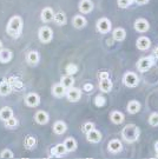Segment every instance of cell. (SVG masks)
<instances>
[{
  "label": "cell",
  "mask_w": 158,
  "mask_h": 159,
  "mask_svg": "<svg viewBox=\"0 0 158 159\" xmlns=\"http://www.w3.org/2000/svg\"><path fill=\"white\" fill-rule=\"evenodd\" d=\"M156 157H157V158H158V152H157V156H156Z\"/></svg>",
  "instance_id": "obj_45"
},
{
  "label": "cell",
  "mask_w": 158,
  "mask_h": 159,
  "mask_svg": "<svg viewBox=\"0 0 158 159\" xmlns=\"http://www.w3.org/2000/svg\"><path fill=\"white\" fill-rule=\"evenodd\" d=\"M149 124H150L151 126H158V113L157 112L150 114V117H149Z\"/></svg>",
  "instance_id": "obj_36"
},
{
  "label": "cell",
  "mask_w": 158,
  "mask_h": 159,
  "mask_svg": "<svg viewBox=\"0 0 158 159\" xmlns=\"http://www.w3.org/2000/svg\"><path fill=\"white\" fill-rule=\"evenodd\" d=\"M64 145H65V148L67 150V152H73L77 150L78 148V144H77V140L72 138V137H67L65 140H64Z\"/></svg>",
  "instance_id": "obj_26"
},
{
  "label": "cell",
  "mask_w": 158,
  "mask_h": 159,
  "mask_svg": "<svg viewBox=\"0 0 158 159\" xmlns=\"http://www.w3.org/2000/svg\"><path fill=\"white\" fill-rule=\"evenodd\" d=\"M66 98H67L68 102H77L80 100V98H81V91L77 89V87H70L67 89V91H66Z\"/></svg>",
  "instance_id": "obj_8"
},
{
  "label": "cell",
  "mask_w": 158,
  "mask_h": 159,
  "mask_svg": "<svg viewBox=\"0 0 158 159\" xmlns=\"http://www.w3.org/2000/svg\"><path fill=\"white\" fill-rule=\"evenodd\" d=\"M78 8L81 14H89L93 10V2L92 0H80Z\"/></svg>",
  "instance_id": "obj_10"
},
{
  "label": "cell",
  "mask_w": 158,
  "mask_h": 159,
  "mask_svg": "<svg viewBox=\"0 0 158 159\" xmlns=\"http://www.w3.org/2000/svg\"><path fill=\"white\" fill-rule=\"evenodd\" d=\"M5 123V127L6 129H16L18 126V119L13 116V117H11L10 119H7L6 121H4Z\"/></svg>",
  "instance_id": "obj_32"
},
{
  "label": "cell",
  "mask_w": 158,
  "mask_h": 159,
  "mask_svg": "<svg viewBox=\"0 0 158 159\" xmlns=\"http://www.w3.org/2000/svg\"><path fill=\"white\" fill-rule=\"evenodd\" d=\"M25 105L28 107H37L40 104V96L35 92H30L24 98Z\"/></svg>",
  "instance_id": "obj_4"
},
{
  "label": "cell",
  "mask_w": 158,
  "mask_h": 159,
  "mask_svg": "<svg viewBox=\"0 0 158 159\" xmlns=\"http://www.w3.org/2000/svg\"><path fill=\"white\" fill-rule=\"evenodd\" d=\"M13 108L10 106H4L0 108V120L1 121H6L7 119H10L11 117H13Z\"/></svg>",
  "instance_id": "obj_23"
},
{
  "label": "cell",
  "mask_w": 158,
  "mask_h": 159,
  "mask_svg": "<svg viewBox=\"0 0 158 159\" xmlns=\"http://www.w3.org/2000/svg\"><path fill=\"white\" fill-rule=\"evenodd\" d=\"M66 153H67V150L65 148L64 143L58 144L54 148H52V150H51V154L53 157H62V156H64V154H66Z\"/></svg>",
  "instance_id": "obj_25"
},
{
  "label": "cell",
  "mask_w": 158,
  "mask_h": 159,
  "mask_svg": "<svg viewBox=\"0 0 158 159\" xmlns=\"http://www.w3.org/2000/svg\"><path fill=\"white\" fill-rule=\"evenodd\" d=\"M4 48V45H2V43H1V40H0V51Z\"/></svg>",
  "instance_id": "obj_44"
},
{
  "label": "cell",
  "mask_w": 158,
  "mask_h": 159,
  "mask_svg": "<svg viewBox=\"0 0 158 159\" xmlns=\"http://www.w3.org/2000/svg\"><path fill=\"white\" fill-rule=\"evenodd\" d=\"M53 17H54V11L52 10V7H45V8H43V11L40 13V19L43 23L53 21Z\"/></svg>",
  "instance_id": "obj_12"
},
{
  "label": "cell",
  "mask_w": 158,
  "mask_h": 159,
  "mask_svg": "<svg viewBox=\"0 0 158 159\" xmlns=\"http://www.w3.org/2000/svg\"><path fill=\"white\" fill-rule=\"evenodd\" d=\"M111 27H112V25H111V21L107 19V18H100L96 24V29L97 31L99 32V33L102 34H106L109 33L110 31H111Z\"/></svg>",
  "instance_id": "obj_5"
},
{
  "label": "cell",
  "mask_w": 158,
  "mask_h": 159,
  "mask_svg": "<svg viewBox=\"0 0 158 159\" xmlns=\"http://www.w3.org/2000/svg\"><path fill=\"white\" fill-rule=\"evenodd\" d=\"M38 38H39L40 43L49 44L53 39V31L49 26H41L38 31Z\"/></svg>",
  "instance_id": "obj_3"
},
{
  "label": "cell",
  "mask_w": 158,
  "mask_h": 159,
  "mask_svg": "<svg viewBox=\"0 0 158 159\" xmlns=\"http://www.w3.org/2000/svg\"><path fill=\"white\" fill-rule=\"evenodd\" d=\"M93 129H95V124H93V123H90V121H89V123H85V124H83V126H81V131L84 132L85 134L89 133V132H90L91 130H93Z\"/></svg>",
  "instance_id": "obj_38"
},
{
  "label": "cell",
  "mask_w": 158,
  "mask_h": 159,
  "mask_svg": "<svg viewBox=\"0 0 158 159\" xmlns=\"http://www.w3.org/2000/svg\"><path fill=\"white\" fill-rule=\"evenodd\" d=\"M153 64H155V60H153L152 57L141 58V59L138 60V63H137V68H138V71H141V72H146V71H149L150 68L152 67Z\"/></svg>",
  "instance_id": "obj_6"
},
{
  "label": "cell",
  "mask_w": 158,
  "mask_h": 159,
  "mask_svg": "<svg viewBox=\"0 0 158 159\" xmlns=\"http://www.w3.org/2000/svg\"><path fill=\"white\" fill-rule=\"evenodd\" d=\"M113 84L112 81L110 80V78H106V79H100L99 80V90L104 93H109V92L112 90Z\"/></svg>",
  "instance_id": "obj_24"
},
{
  "label": "cell",
  "mask_w": 158,
  "mask_h": 159,
  "mask_svg": "<svg viewBox=\"0 0 158 159\" xmlns=\"http://www.w3.org/2000/svg\"><path fill=\"white\" fill-rule=\"evenodd\" d=\"M24 145H25V148H28V150H32V148H35V145H37V140H35V138L32 136H27L25 138V143H24Z\"/></svg>",
  "instance_id": "obj_31"
},
{
  "label": "cell",
  "mask_w": 158,
  "mask_h": 159,
  "mask_svg": "<svg viewBox=\"0 0 158 159\" xmlns=\"http://www.w3.org/2000/svg\"><path fill=\"white\" fill-rule=\"evenodd\" d=\"M126 110H128V112L131 114L137 113V112H139V110H141V102H138V100H130V102H128Z\"/></svg>",
  "instance_id": "obj_27"
},
{
  "label": "cell",
  "mask_w": 158,
  "mask_h": 159,
  "mask_svg": "<svg viewBox=\"0 0 158 159\" xmlns=\"http://www.w3.org/2000/svg\"><path fill=\"white\" fill-rule=\"evenodd\" d=\"M139 136H141V130L138 126L133 125V124L124 126L122 130V138L126 143H135L136 140H138Z\"/></svg>",
  "instance_id": "obj_2"
},
{
  "label": "cell",
  "mask_w": 158,
  "mask_h": 159,
  "mask_svg": "<svg viewBox=\"0 0 158 159\" xmlns=\"http://www.w3.org/2000/svg\"><path fill=\"white\" fill-rule=\"evenodd\" d=\"M86 24H87V20H86V18L84 16H81V14H77V16H74L73 19H72V25H73L76 29H83L86 26Z\"/></svg>",
  "instance_id": "obj_19"
},
{
  "label": "cell",
  "mask_w": 158,
  "mask_h": 159,
  "mask_svg": "<svg viewBox=\"0 0 158 159\" xmlns=\"http://www.w3.org/2000/svg\"><path fill=\"white\" fill-rule=\"evenodd\" d=\"M66 91L67 89L65 86H63L60 83L58 84H54L52 86V94L56 97V98H63V97L66 96Z\"/></svg>",
  "instance_id": "obj_15"
},
{
  "label": "cell",
  "mask_w": 158,
  "mask_h": 159,
  "mask_svg": "<svg viewBox=\"0 0 158 159\" xmlns=\"http://www.w3.org/2000/svg\"><path fill=\"white\" fill-rule=\"evenodd\" d=\"M23 27H24L23 18L20 17V16H13V17L10 18V20L7 23L6 32L13 39H18L21 35V33H23Z\"/></svg>",
  "instance_id": "obj_1"
},
{
  "label": "cell",
  "mask_w": 158,
  "mask_h": 159,
  "mask_svg": "<svg viewBox=\"0 0 158 159\" xmlns=\"http://www.w3.org/2000/svg\"><path fill=\"white\" fill-rule=\"evenodd\" d=\"M155 56L158 58V46L156 47V48H155Z\"/></svg>",
  "instance_id": "obj_43"
},
{
  "label": "cell",
  "mask_w": 158,
  "mask_h": 159,
  "mask_svg": "<svg viewBox=\"0 0 158 159\" xmlns=\"http://www.w3.org/2000/svg\"><path fill=\"white\" fill-rule=\"evenodd\" d=\"M12 92V85L7 81H1L0 83V96L6 97L11 94Z\"/></svg>",
  "instance_id": "obj_29"
},
{
  "label": "cell",
  "mask_w": 158,
  "mask_h": 159,
  "mask_svg": "<svg viewBox=\"0 0 158 159\" xmlns=\"http://www.w3.org/2000/svg\"><path fill=\"white\" fill-rule=\"evenodd\" d=\"M135 30L137 32H139V33H144V32H147L149 31V27H150V25L147 23V20L145 19H138V20H136L135 23Z\"/></svg>",
  "instance_id": "obj_16"
},
{
  "label": "cell",
  "mask_w": 158,
  "mask_h": 159,
  "mask_svg": "<svg viewBox=\"0 0 158 159\" xmlns=\"http://www.w3.org/2000/svg\"><path fill=\"white\" fill-rule=\"evenodd\" d=\"M86 139L89 143H92V144H97L102 140V133L98 130L93 129L91 130L89 133H86Z\"/></svg>",
  "instance_id": "obj_14"
},
{
  "label": "cell",
  "mask_w": 158,
  "mask_h": 159,
  "mask_svg": "<svg viewBox=\"0 0 158 159\" xmlns=\"http://www.w3.org/2000/svg\"><path fill=\"white\" fill-rule=\"evenodd\" d=\"M65 71H66V74H68V75H74L78 72V66L76 64H68Z\"/></svg>",
  "instance_id": "obj_35"
},
{
  "label": "cell",
  "mask_w": 158,
  "mask_h": 159,
  "mask_svg": "<svg viewBox=\"0 0 158 159\" xmlns=\"http://www.w3.org/2000/svg\"><path fill=\"white\" fill-rule=\"evenodd\" d=\"M83 89H84L85 92H91L93 89H95V86L92 85V84H90V83H86V84H84Z\"/></svg>",
  "instance_id": "obj_39"
},
{
  "label": "cell",
  "mask_w": 158,
  "mask_h": 159,
  "mask_svg": "<svg viewBox=\"0 0 158 159\" xmlns=\"http://www.w3.org/2000/svg\"><path fill=\"white\" fill-rule=\"evenodd\" d=\"M99 79H106V78H109V72H106V71H103V72H99Z\"/></svg>",
  "instance_id": "obj_40"
},
{
  "label": "cell",
  "mask_w": 158,
  "mask_h": 159,
  "mask_svg": "<svg viewBox=\"0 0 158 159\" xmlns=\"http://www.w3.org/2000/svg\"><path fill=\"white\" fill-rule=\"evenodd\" d=\"M13 59V52L8 48H2L0 51V63L1 64H8Z\"/></svg>",
  "instance_id": "obj_17"
},
{
  "label": "cell",
  "mask_w": 158,
  "mask_h": 159,
  "mask_svg": "<svg viewBox=\"0 0 158 159\" xmlns=\"http://www.w3.org/2000/svg\"><path fill=\"white\" fill-rule=\"evenodd\" d=\"M133 2H135V0H117V4L120 8H128Z\"/></svg>",
  "instance_id": "obj_37"
},
{
  "label": "cell",
  "mask_w": 158,
  "mask_h": 159,
  "mask_svg": "<svg viewBox=\"0 0 158 159\" xmlns=\"http://www.w3.org/2000/svg\"><path fill=\"white\" fill-rule=\"evenodd\" d=\"M53 21H54V24L58 25V26H64L65 24L67 23V17H66V14L63 11H59V12H57V13H54Z\"/></svg>",
  "instance_id": "obj_22"
},
{
  "label": "cell",
  "mask_w": 158,
  "mask_h": 159,
  "mask_svg": "<svg viewBox=\"0 0 158 159\" xmlns=\"http://www.w3.org/2000/svg\"><path fill=\"white\" fill-rule=\"evenodd\" d=\"M136 4H138V5H145L149 2V0H135Z\"/></svg>",
  "instance_id": "obj_41"
},
{
  "label": "cell",
  "mask_w": 158,
  "mask_h": 159,
  "mask_svg": "<svg viewBox=\"0 0 158 159\" xmlns=\"http://www.w3.org/2000/svg\"><path fill=\"white\" fill-rule=\"evenodd\" d=\"M112 37L116 41H123L126 38V32L123 27H117L116 30H113Z\"/></svg>",
  "instance_id": "obj_28"
},
{
  "label": "cell",
  "mask_w": 158,
  "mask_h": 159,
  "mask_svg": "<svg viewBox=\"0 0 158 159\" xmlns=\"http://www.w3.org/2000/svg\"><path fill=\"white\" fill-rule=\"evenodd\" d=\"M53 132L56 133V134H64L66 131H67V125H66V123L65 121H63V120H57L56 123L53 124Z\"/></svg>",
  "instance_id": "obj_18"
},
{
  "label": "cell",
  "mask_w": 158,
  "mask_h": 159,
  "mask_svg": "<svg viewBox=\"0 0 158 159\" xmlns=\"http://www.w3.org/2000/svg\"><path fill=\"white\" fill-rule=\"evenodd\" d=\"M0 158L12 159V158H14V153L12 152V150H10V148H4V150L0 152Z\"/></svg>",
  "instance_id": "obj_33"
},
{
  "label": "cell",
  "mask_w": 158,
  "mask_h": 159,
  "mask_svg": "<svg viewBox=\"0 0 158 159\" xmlns=\"http://www.w3.org/2000/svg\"><path fill=\"white\" fill-rule=\"evenodd\" d=\"M155 150H156V152H158V140L155 143Z\"/></svg>",
  "instance_id": "obj_42"
},
{
  "label": "cell",
  "mask_w": 158,
  "mask_h": 159,
  "mask_svg": "<svg viewBox=\"0 0 158 159\" xmlns=\"http://www.w3.org/2000/svg\"><path fill=\"white\" fill-rule=\"evenodd\" d=\"M60 84L63 86H65L66 89H70V87H72L74 85V78L73 75H68L66 74L65 77H63L62 80H60Z\"/></svg>",
  "instance_id": "obj_30"
},
{
  "label": "cell",
  "mask_w": 158,
  "mask_h": 159,
  "mask_svg": "<svg viewBox=\"0 0 158 159\" xmlns=\"http://www.w3.org/2000/svg\"><path fill=\"white\" fill-rule=\"evenodd\" d=\"M124 113L123 112H120V111H112L111 113H110V120L112 121L113 124H116V125H119V124H122L123 121H124Z\"/></svg>",
  "instance_id": "obj_21"
},
{
  "label": "cell",
  "mask_w": 158,
  "mask_h": 159,
  "mask_svg": "<svg viewBox=\"0 0 158 159\" xmlns=\"http://www.w3.org/2000/svg\"><path fill=\"white\" fill-rule=\"evenodd\" d=\"M123 83L128 87H135L138 84V75L135 72H126L123 77Z\"/></svg>",
  "instance_id": "obj_7"
},
{
  "label": "cell",
  "mask_w": 158,
  "mask_h": 159,
  "mask_svg": "<svg viewBox=\"0 0 158 159\" xmlns=\"http://www.w3.org/2000/svg\"><path fill=\"white\" fill-rule=\"evenodd\" d=\"M136 45H137V48H138V50L145 51V50H147V48L151 46V40L149 39L147 37H141V38H138Z\"/></svg>",
  "instance_id": "obj_20"
},
{
  "label": "cell",
  "mask_w": 158,
  "mask_h": 159,
  "mask_svg": "<svg viewBox=\"0 0 158 159\" xmlns=\"http://www.w3.org/2000/svg\"><path fill=\"white\" fill-rule=\"evenodd\" d=\"M34 120H35V123H38L40 125H46L49 123V120H50V116L46 111L39 110L34 114Z\"/></svg>",
  "instance_id": "obj_11"
},
{
  "label": "cell",
  "mask_w": 158,
  "mask_h": 159,
  "mask_svg": "<svg viewBox=\"0 0 158 159\" xmlns=\"http://www.w3.org/2000/svg\"><path fill=\"white\" fill-rule=\"evenodd\" d=\"M26 61H27L28 65H31V66H35V65H38L40 61V54L38 51H30L26 54Z\"/></svg>",
  "instance_id": "obj_13"
},
{
  "label": "cell",
  "mask_w": 158,
  "mask_h": 159,
  "mask_svg": "<svg viewBox=\"0 0 158 159\" xmlns=\"http://www.w3.org/2000/svg\"><path fill=\"white\" fill-rule=\"evenodd\" d=\"M122 150H123V143L119 139H111L107 144V151L113 154L119 153Z\"/></svg>",
  "instance_id": "obj_9"
},
{
  "label": "cell",
  "mask_w": 158,
  "mask_h": 159,
  "mask_svg": "<svg viewBox=\"0 0 158 159\" xmlns=\"http://www.w3.org/2000/svg\"><path fill=\"white\" fill-rule=\"evenodd\" d=\"M105 104H106V98L105 97L102 96V94L96 96V98H95V105H96L97 107H103Z\"/></svg>",
  "instance_id": "obj_34"
}]
</instances>
